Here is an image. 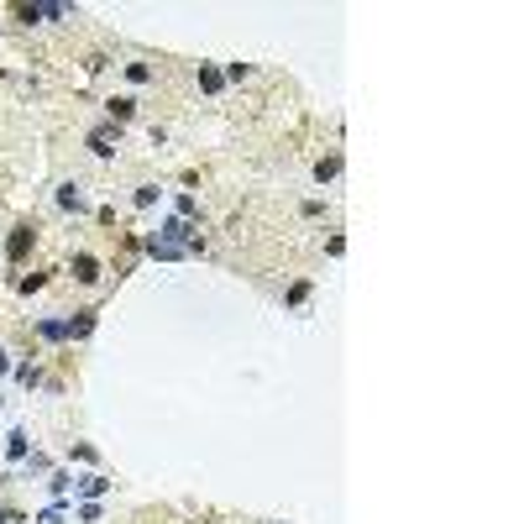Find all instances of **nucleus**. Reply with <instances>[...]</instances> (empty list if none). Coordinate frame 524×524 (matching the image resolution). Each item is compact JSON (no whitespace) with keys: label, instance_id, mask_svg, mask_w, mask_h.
<instances>
[{"label":"nucleus","instance_id":"f257e3e1","mask_svg":"<svg viewBox=\"0 0 524 524\" xmlns=\"http://www.w3.org/2000/svg\"><path fill=\"white\" fill-rule=\"evenodd\" d=\"M74 488H79V498H84V503H95V498H100V493H105V488H111V482H105V477H79V482H74Z\"/></svg>","mask_w":524,"mask_h":524},{"label":"nucleus","instance_id":"f03ea898","mask_svg":"<svg viewBox=\"0 0 524 524\" xmlns=\"http://www.w3.org/2000/svg\"><path fill=\"white\" fill-rule=\"evenodd\" d=\"M37 330H43L48 341H69V335H74V330H69V320H37Z\"/></svg>","mask_w":524,"mask_h":524},{"label":"nucleus","instance_id":"7ed1b4c3","mask_svg":"<svg viewBox=\"0 0 524 524\" xmlns=\"http://www.w3.org/2000/svg\"><path fill=\"white\" fill-rule=\"evenodd\" d=\"M74 278H84V284H95V278H100L95 257H74Z\"/></svg>","mask_w":524,"mask_h":524},{"label":"nucleus","instance_id":"20e7f679","mask_svg":"<svg viewBox=\"0 0 524 524\" xmlns=\"http://www.w3.org/2000/svg\"><path fill=\"white\" fill-rule=\"evenodd\" d=\"M111 142H116V131H111V126H100V131H95V137H89V147H95V152H100V157H105V152H116V147H111Z\"/></svg>","mask_w":524,"mask_h":524},{"label":"nucleus","instance_id":"39448f33","mask_svg":"<svg viewBox=\"0 0 524 524\" xmlns=\"http://www.w3.org/2000/svg\"><path fill=\"white\" fill-rule=\"evenodd\" d=\"M131 111H137V100H126V95L111 100V116H116V121H131Z\"/></svg>","mask_w":524,"mask_h":524},{"label":"nucleus","instance_id":"423d86ee","mask_svg":"<svg viewBox=\"0 0 524 524\" xmlns=\"http://www.w3.org/2000/svg\"><path fill=\"white\" fill-rule=\"evenodd\" d=\"M58 205H69V210H84V194H79V189H74V184H69V189H63V194H58Z\"/></svg>","mask_w":524,"mask_h":524},{"label":"nucleus","instance_id":"0eeeda50","mask_svg":"<svg viewBox=\"0 0 524 524\" xmlns=\"http://www.w3.org/2000/svg\"><path fill=\"white\" fill-rule=\"evenodd\" d=\"M6 451H11V456H26V435H21V430H11V440H6Z\"/></svg>","mask_w":524,"mask_h":524},{"label":"nucleus","instance_id":"6e6552de","mask_svg":"<svg viewBox=\"0 0 524 524\" xmlns=\"http://www.w3.org/2000/svg\"><path fill=\"white\" fill-rule=\"evenodd\" d=\"M26 241H32V231H16V236H11V257H21V252H26Z\"/></svg>","mask_w":524,"mask_h":524},{"label":"nucleus","instance_id":"1a4fd4ad","mask_svg":"<svg viewBox=\"0 0 524 524\" xmlns=\"http://www.w3.org/2000/svg\"><path fill=\"white\" fill-rule=\"evenodd\" d=\"M0 372H6V352H0Z\"/></svg>","mask_w":524,"mask_h":524}]
</instances>
